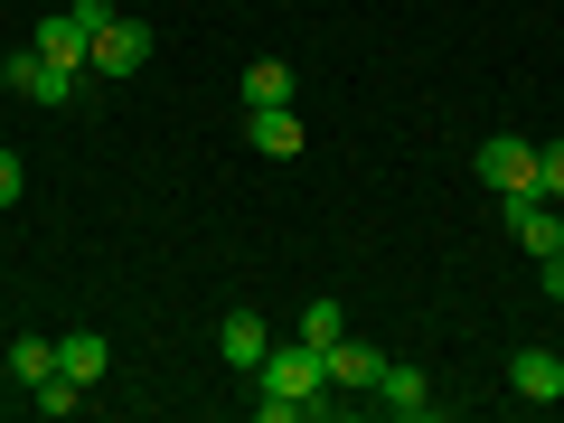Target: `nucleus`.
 Here are the masks:
<instances>
[{"label":"nucleus","instance_id":"1","mask_svg":"<svg viewBox=\"0 0 564 423\" xmlns=\"http://www.w3.org/2000/svg\"><path fill=\"white\" fill-rule=\"evenodd\" d=\"M254 414H263V423H302V414H329L321 348H302V339L263 348V367H254Z\"/></svg>","mask_w":564,"mask_h":423},{"label":"nucleus","instance_id":"2","mask_svg":"<svg viewBox=\"0 0 564 423\" xmlns=\"http://www.w3.org/2000/svg\"><path fill=\"white\" fill-rule=\"evenodd\" d=\"M470 170H480V188H499V198H527V188H536V141H518V132H489Z\"/></svg>","mask_w":564,"mask_h":423},{"label":"nucleus","instance_id":"3","mask_svg":"<svg viewBox=\"0 0 564 423\" xmlns=\"http://www.w3.org/2000/svg\"><path fill=\"white\" fill-rule=\"evenodd\" d=\"M151 47L161 39H151L141 20H104L95 47H85V76H132V66H151Z\"/></svg>","mask_w":564,"mask_h":423},{"label":"nucleus","instance_id":"4","mask_svg":"<svg viewBox=\"0 0 564 423\" xmlns=\"http://www.w3.org/2000/svg\"><path fill=\"white\" fill-rule=\"evenodd\" d=\"M0 76H10V95H29V104H76V85H85V76H66V66H47L39 47H10Z\"/></svg>","mask_w":564,"mask_h":423},{"label":"nucleus","instance_id":"5","mask_svg":"<svg viewBox=\"0 0 564 423\" xmlns=\"http://www.w3.org/2000/svg\"><path fill=\"white\" fill-rule=\"evenodd\" d=\"M508 236L527 245V254H564V217H555V198H536V188H527V198H508Z\"/></svg>","mask_w":564,"mask_h":423},{"label":"nucleus","instance_id":"6","mask_svg":"<svg viewBox=\"0 0 564 423\" xmlns=\"http://www.w3.org/2000/svg\"><path fill=\"white\" fill-rule=\"evenodd\" d=\"M263 348H273L263 311H226V321H217V358H226V367H245V377H254V367H263Z\"/></svg>","mask_w":564,"mask_h":423},{"label":"nucleus","instance_id":"7","mask_svg":"<svg viewBox=\"0 0 564 423\" xmlns=\"http://www.w3.org/2000/svg\"><path fill=\"white\" fill-rule=\"evenodd\" d=\"M321 377H329V386H348V395H377L386 358H377L367 339H339V348H321Z\"/></svg>","mask_w":564,"mask_h":423},{"label":"nucleus","instance_id":"8","mask_svg":"<svg viewBox=\"0 0 564 423\" xmlns=\"http://www.w3.org/2000/svg\"><path fill=\"white\" fill-rule=\"evenodd\" d=\"M245 141H254L263 161H302V122H292V104H254V113H245Z\"/></svg>","mask_w":564,"mask_h":423},{"label":"nucleus","instance_id":"9","mask_svg":"<svg viewBox=\"0 0 564 423\" xmlns=\"http://www.w3.org/2000/svg\"><path fill=\"white\" fill-rule=\"evenodd\" d=\"M29 47H39L47 66H66V76H85V47H95V29H85L76 10H57V20H39V39H29Z\"/></svg>","mask_w":564,"mask_h":423},{"label":"nucleus","instance_id":"10","mask_svg":"<svg viewBox=\"0 0 564 423\" xmlns=\"http://www.w3.org/2000/svg\"><path fill=\"white\" fill-rule=\"evenodd\" d=\"M508 386H518V404H564V358L555 348H518Z\"/></svg>","mask_w":564,"mask_h":423},{"label":"nucleus","instance_id":"11","mask_svg":"<svg viewBox=\"0 0 564 423\" xmlns=\"http://www.w3.org/2000/svg\"><path fill=\"white\" fill-rule=\"evenodd\" d=\"M377 404H386V414H404V423H423V414H433V386H423V367H395V358H386Z\"/></svg>","mask_w":564,"mask_h":423},{"label":"nucleus","instance_id":"12","mask_svg":"<svg viewBox=\"0 0 564 423\" xmlns=\"http://www.w3.org/2000/svg\"><path fill=\"white\" fill-rule=\"evenodd\" d=\"M57 367H66L76 386H95L104 367H113V348H104V329H66V339H57Z\"/></svg>","mask_w":564,"mask_h":423},{"label":"nucleus","instance_id":"13","mask_svg":"<svg viewBox=\"0 0 564 423\" xmlns=\"http://www.w3.org/2000/svg\"><path fill=\"white\" fill-rule=\"evenodd\" d=\"M236 95H245V113H254V104H292V66H282V57H254Z\"/></svg>","mask_w":564,"mask_h":423},{"label":"nucleus","instance_id":"14","mask_svg":"<svg viewBox=\"0 0 564 423\" xmlns=\"http://www.w3.org/2000/svg\"><path fill=\"white\" fill-rule=\"evenodd\" d=\"M292 339H302V348H339V339H348V311H339V302H311Z\"/></svg>","mask_w":564,"mask_h":423},{"label":"nucleus","instance_id":"15","mask_svg":"<svg viewBox=\"0 0 564 423\" xmlns=\"http://www.w3.org/2000/svg\"><path fill=\"white\" fill-rule=\"evenodd\" d=\"M29 404H39V414L57 423V414H76V404H85V386L66 377V367H47V377H39V395H29Z\"/></svg>","mask_w":564,"mask_h":423},{"label":"nucleus","instance_id":"16","mask_svg":"<svg viewBox=\"0 0 564 423\" xmlns=\"http://www.w3.org/2000/svg\"><path fill=\"white\" fill-rule=\"evenodd\" d=\"M47 367H57V339H10V377L20 386H39Z\"/></svg>","mask_w":564,"mask_h":423},{"label":"nucleus","instance_id":"17","mask_svg":"<svg viewBox=\"0 0 564 423\" xmlns=\"http://www.w3.org/2000/svg\"><path fill=\"white\" fill-rule=\"evenodd\" d=\"M536 198L564 207V141H545V151H536Z\"/></svg>","mask_w":564,"mask_h":423},{"label":"nucleus","instance_id":"18","mask_svg":"<svg viewBox=\"0 0 564 423\" xmlns=\"http://www.w3.org/2000/svg\"><path fill=\"white\" fill-rule=\"evenodd\" d=\"M20 188H29V170H20V151H0V207H20Z\"/></svg>","mask_w":564,"mask_h":423},{"label":"nucleus","instance_id":"19","mask_svg":"<svg viewBox=\"0 0 564 423\" xmlns=\"http://www.w3.org/2000/svg\"><path fill=\"white\" fill-rule=\"evenodd\" d=\"M66 10H76V20H85V29H104V20H122L113 0H66Z\"/></svg>","mask_w":564,"mask_h":423},{"label":"nucleus","instance_id":"20","mask_svg":"<svg viewBox=\"0 0 564 423\" xmlns=\"http://www.w3.org/2000/svg\"><path fill=\"white\" fill-rule=\"evenodd\" d=\"M545 292H555V302H564V254H545Z\"/></svg>","mask_w":564,"mask_h":423},{"label":"nucleus","instance_id":"21","mask_svg":"<svg viewBox=\"0 0 564 423\" xmlns=\"http://www.w3.org/2000/svg\"><path fill=\"white\" fill-rule=\"evenodd\" d=\"M0 377H10V348H0Z\"/></svg>","mask_w":564,"mask_h":423}]
</instances>
